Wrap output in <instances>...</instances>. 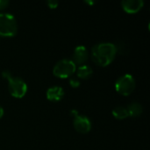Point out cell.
Returning a JSON list of instances; mask_svg holds the SVG:
<instances>
[{
	"mask_svg": "<svg viewBox=\"0 0 150 150\" xmlns=\"http://www.w3.org/2000/svg\"><path fill=\"white\" fill-rule=\"evenodd\" d=\"M116 53V45L112 42H99L91 48L93 61L103 67L109 65L114 60Z\"/></svg>",
	"mask_w": 150,
	"mask_h": 150,
	"instance_id": "6da1fadb",
	"label": "cell"
},
{
	"mask_svg": "<svg viewBox=\"0 0 150 150\" xmlns=\"http://www.w3.org/2000/svg\"><path fill=\"white\" fill-rule=\"evenodd\" d=\"M4 78L8 80V87L10 93L15 98H22L25 95L27 91L26 83L20 77L12 76L11 72L8 70H4L2 72Z\"/></svg>",
	"mask_w": 150,
	"mask_h": 150,
	"instance_id": "7a4b0ae2",
	"label": "cell"
},
{
	"mask_svg": "<svg viewBox=\"0 0 150 150\" xmlns=\"http://www.w3.org/2000/svg\"><path fill=\"white\" fill-rule=\"evenodd\" d=\"M18 32L15 17L8 12H0V36L12 37Z\"/></svg>",
	"mask_w": 150,
	"mask_h": 150,
	"instance_id": "3957f363",
	"label": "cell"
},
{
	"mask_svg": "<svg viewBox=\"0 0 150 150\" xmlns=\"http://www.w3.org/2000/svg\"><path fill=\"white\" fill-rule=\"evenodd\" d=\"M76 69V65L73 62L71 59H62L58 61L54 68H53V73L57 77L61 78H66L69 77L73 75V73Z\"/></svg>",
	"mask_w": 150,
	"mask_h": 150,
	"instance_id": "277c9868",
	"label": "cell"
},
{
	"mask_svg": "<svg viewBox=\"0 0 150 150\" xmlns=\"http://www.w3.org/2000/svg\"><path fill=\"white\" fill-rule=\"evenodd\" d=\"M136 83L131 74H124L120 76L115 82L116 91L122 95L127 96L131 94L135 89Z\"/></svg>",
	"mask_w": 150,
	"mask_h": 150,
	"instance_id": "5b68a950",
	"label": "cell"
},
{
	"mask_svg": "<svg viewBox=\"0 0 150 150\" xmlns=\"http://www.w3.org/2000/svg\"><path fill=\"white\" fill-rule=\"evenodd\" d=\"M71 114L74 116L73 125L76 131L82 134H86L90 132L91 128V122L87 116L80 114L76 110H72Z\"/></svg>",
	"mask_w": 150,
	"mask_h": 150,
	"instance_id": "8992f818",
	"label": "cell"
},
{
	"mask_svg": "<svg viewBox=\"0 0 150 150\" xmlns=\"http://www.w3.org/2000/svg\"><path fill=\"white\" fill-rule=\"evenodd\" d=\"M88 50L83 45H79L76 47L74 52H73V56H72V61L76 65H83L84 62L88 60Z\"/></svg>",
	"mask_w": 150,
	"mask_h": 150,
	"instance_id": "52a82bcc",
	"label": "cell"
},
{
	"mask_svg": "<svg viewBox=\"0 0 150 150\" xmlns=\"http://www.w3.org/2000/svg\"><path fill=\"white\" fill-rule=\"evenodd\" d=\"M121 5L125 11L128 13H135L143 7L144 2L142 0H123Z\"/></svg>",
	"mask_w": 150,
	"mask_h": 150,
	"instance_id": "ba28073f",
	"label": "cell"
},
{
	"mask_svg": "<svg viewBox=\"0 0 150 150\" xmlns=\"http://www.w3.org/2000/svg\"><path fill=\"white\" fill-rule=\"evenodd\" d=\"M46 95L47 99L50 101H54V102L60 101L64 96V90L61 86H57V85L51 86L47 89Z\"/></svg>",
	"mask_w": 150,
	"mask_h": 150,
	"instance_id": "9c48e42d",
	"label": "cell"
},
{
	"mask_svg": "<svg viewBox=\"0 0 150 150\" xmlns=\"http://www.w3.org/2000/svg\"><path fill=\"white\" fill-rule=\"evenodd\" d=\"M127 110L128 112V116H131L133 118L139 117L143 112L142 105L138 102H132L131 104H129L127 107Z\"/></svg>",
	"mask_w": 150,
	"mask_h": 150,
	"instance_id": "30bf717a",
	"label": "cell"
},
{
	"mask_svg": "<svg viewBox=\"0 0 150 150\" xmlns=\"http://www.w3.org/2000/svg\"><path fill=\"white\" fill-rule=\"evenodd\" d=\"M76 70V75H77V77L79 78H83V79H85V78H89L91 76V75L93 74V70L91 69V66L87 65V64H83V65H80Z\"/></svg>",
	"mask_w": 150,
	"mask_h": 150,
	"instance_id": "8fae6325",
	"label": "cell"
},
{
	"mask_svg": "<svg viewBox=\"0 0 150 150\" xmlns=\"http://www.w3.org/2000/svg\"><path fill=\"white\" fill-rule=\"evenodd\" d=\"M112 115L118 120L126 119L127 117H128V112H127V107H124L121 105L114 107L112 109Z\"/></svg>",
	"mask_w": 150,
	"mask_h": 150,
	"instance_id": "7c38bea8",
	"label": "cell"
},
{
	"mask_svg": "<svg viewBox=\"0 0 150 150\" xmlns=\"http://www.w3.org/2000/svg\"><path fill=\"white\" fill-rule=\"evenodd\" d=\"M69 83L72 87H78L80 85V81L78 79V77H75V76H71L69 78Z\"/></svg>",
	"mask_w": 150,
	"mask_h": 150,
	"instance_id": "4fadbf2b",
	"label": "cell"
},
{
	"mask_svg": "<svg viewBox=\"0 0 150 150\" xmlns=\"http://www.w3.org/2000/svg\"><path fill=\"white\" fill-rule=\"evenodd\" d=\"M47 5L50 7V8H56L57 7V5L59 4V2L58 1H56V0H48L47 2Z\"/></svg>",
	"mask_w": 150,
	"mask_h": 150,
	"instance_id": "5bb4252c",
	"label": "cell"
},
{
	"mask_svg": "<svg viewBox=\"0 0 150 150\" xmlns=\"http://www.w3.org/2000/svg\"><path fill=\"white\" fill-rule=\"evenodd\" d=\"M9 4V1L7 0H0V9H4Z\"/></svg>",
	"mask_w": 150,
	"mask_h": 150,
	"instance_id": "9a60e30c",
	"label": "cell"
},
{
	"mask_svg": "<svg viewBox=\"0 0 150 150\" xmlns=\"http://www.w3.org/2000/svg\"><path fill=\"white\" fill-rule=\"evenodd\" d=\"M3 115H4V108L0 105V119L2 118Z\"/></svg>",
	"mask_w": 150,
	"mask_h": 150,
	"instance_id": "2e32d148",
	"label": "cell"
},
{
	"mask_svg": "<svg viewBox=\"0 0 150 150\" xmlns=\"http://www.w3.org/2000/svg\"><path fill=\"white\" fill-rule=\"evenodd\" d=\"M87 4H95V2L94 1H85Z\"/></svg>",
	"mask_w": 150,
	"mask_h": 150,
	"instance_id": "e0dca14e",
	"label": "cell"
}]
</instances>
